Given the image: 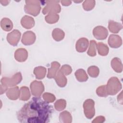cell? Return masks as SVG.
Wrapping results in <instances>:
<instances>
[{"instance_id": "52a82bcc", "label": "cell", "mask_w": 123, "mask_h": 123, "mask_svg": "<svg viewBox=\"0 0 123 123\" xmlns=\"http://www.w3.org/2000/svg\"><path fill=\"white\" fill-rule=\"evenodd\" d=\"M20 49H19L15 52V59L20 62H24L27 58V52L25 50L22 54H21Z\"/></svg>"}, {"instance_id": "5b68a950", "label": "cell", "mask_w": 123, "mask_h": 123, "mask_svg": "<svg viewBox=\"0 0 123 123\" xmlns=\"http://www.w3.org/2000/svg\"><path fill=\"white\" fill-rule=\"evenodd\" d=\"M0 26L3 30L5 31H9L12 28L13 24L9 18H4L1 20Z\"/></svg>"}, {"instance_id": "30bf717a", "label": "cell", "mask_w": 123, "mask_h": 123, "mask_svg": "<svg viewBox=\"0 0 123 123\" xmlns=\"http://www.w3.org/2000/svg\"><path fill=\"white\" fill-rule=\"evenodd\" d=\"M43 98L45 101H46L47 102H52L54 101L55 99V97L54 95L49 94L48 93H46L43 94Z\"/></svg>"}, {"instance_id": "277c9868", "label": "cell", "mask_w": 123, "mask_h": 123, "mask_svg": "<svg viewBox=\"0 0 123 123\" xmlns=\"http://www.w3.org/2000/svg\"><path fill=\"white\" fill-rule=\"evenodd\" d=\"M88 45V41L86 38H80L76 43V49L78 52H83L86 50Z\"/></svg>"}, {"instance_id": "ba28073f", "label": "cell", "mask_w": 123, "mask_h": 123, "mask_svg": "<svg viewBox=\"0 0 123 123\" xmlns=\"http://www.w3.org/2000/svg\"><path fill=\"white\" fill-rule=\"evenodd\" d=\"M75 75L76 79L80 82L86 81L88 78L86 72L82 69H80L76 71L75 73Z\"/></svg>"}, {"instance_id": "6da1fadb", "label": "cell", "mask_w": 123, "mask_h": 123, "mask_svg": "<svg viewBox=\"0 0 123 123\" xmlns=\"http://www.w3.org/2000/svg\"><path fill=\"white\" fill-rule=\"evenodd\" d=\"M52 112L48 102L34 97L18 112L17 118L21 123H47L50 121Z\"/></svg>"}, {"instance_id": "9c48e42d", "label": "cell", "mask_w": 123, "mask_h": 123, "mask_svg": "<svg viewBox=\"0 0 123 123\" xmlns=\"http://www.w3.org/2000/svg\"><path fill=\"white\" fill-rule=\"evenodd\" d=\"M99 34H102L106 37L107 36L108 32L107 30L102 26H98L95 27L93 30V34L94 37L97 38Z\"/></svg>"}, {"instance_id": "3957f363", "label": "cell", "mask_w": 123, "mask_h": 123, "mask_svg": "<svg viewBox=\"0 0 123 123\" xmlns=\"http://www.w3.org/2000/svg\"><path fill=\"white\" fill-rule=\"evenodd\" d=\"M21 36V33L17 30H13L12 32L8 34L7 36V39L9 43L13 45L16 46Z\"/></svg>"}, {"instance_id": "8fae6325", "label": "cell", "mask_w": 123, "mask_h": 123, "mask_svg": "<svg viewBox=\"0 0 123 123\" xmlns=\"http://www.w3.org/2000/svg\"><path fill=\"white\" fill-rule=\"evenodd\" d=\"M96 45V42L94 40H91L90 41V46L89 50H91L87 51L88 55L91 56H94L96 55V50H93L94 48Z\"/></svg>"}, {"instance_id": "7a4b0ae2", "label": "cell", "mask_w": 123, "mask_h": 123, "mask_svg": "<svg viewBox=\"0 0 123 123\" xmlns=\"http://www.w3.org/2000/svg\"><path fill=\"white\" fill-rule=\"evenodd\" d=\"M85 103L87 105L89 108L84 107V113L87 118L91 119L94 116L95 114V109L94 107V102L93 100L89 99H87Z\"/></svg>"}, {"instance_id": "8992f818", "label": "cell", "mask_w": 123, "mask_h": 123, "mask_svg": "<svg viewBox=\"0 0 123 123\" xmlns=\"http://www.w3.org/2000/svg\"><path fill=\"white\" fill-rule=\"evenodd\" d=\"M18 87L17 86L10 88L6 92V95L7 97H8L10 99L12 100H16L18 97Z\"/></svg>"}]
</instances>
